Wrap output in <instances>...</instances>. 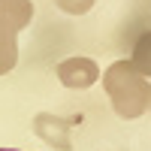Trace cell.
I'll list each match as a JSON object with an SVG mask.
<instances>
[{"label": "cell", "mask_w": 151, "mask_h": 151, "mask_svg": "<svg viewBox=\"0 0 151 151\" xmlns=\"http://www.w3.org/2000/svg\"><path fill=\"white\" fill-rule=\"evenodd\" d=\"M133 67L139 70L145 79L151 76V30H145L139 40H136V45H133Z\"/></svg>", "instance_id": "obj_5"}, {"label": "cell", "mask_w": 151, "mask_h": 151, "mask_svg": "<svg viewBox=\"0 0 151 151\" xmlns=\"http://www.w3.org/2000/svg\"><path fill=\"white\" fill-rule=\"evenodd\" d=\"M58 79L64 88H73V91H85V88H91L94 82H100V67L94 64L91 58H67L58 64Z\"/></svg>", "instance_id": "obj_3"}, {"label": "cell", "mask_w": 151, "mask_h": 151, "mask_svg": "<svg viewBox=\"0 0 151 151\" xmlns=\"http://www.w3.org/2000/svg\"><path fill=\"white\" fill-rule=\"evenodd\" d=\"M103 88L109 94V103L115 106L121 118H139L151 109V85L145 76L133 67V60H115L103 73Z\"/></svg>", "instance_id": "obj_1"}, {"label": "cell", "mask_w": 151, "mask_h": 151, "mask_svg": "<svg viewBox=\"0 0 151 151\" xmlns=\"http://www.w3.org/2000/svg\"><path fill=\"white\" fill-rule=\"evenodd\" d=\"M94 3L97 0H55V6L64 9L67 15H85V12L94 9Z\"/></svg>", "instance_id": "obj_6"}, {"label": "cell", "mask_w": 151, "mask_h": 151, "mask_svg": "<svg viewBox=\"0 0 151 151\" xmlns=\"http://www.w3.org/2000/svg\"><path fill=\"white\" fill-rule=\"evenodd\" d=\"M0 151H21V148H0Z\"/></svg>", "instance_id": "obj_7"}, {"label": "cell", "mask_w": 151, "mask_h": 151, "mask_svg": "<svg viewBox=\"0 0 151 151\" xmlns=\"http://www.w3.org/2000/svg\"><path fill=\"white\" fill-rule=\"evenodd\" d=\"M73 121L67 118H58V115H48V112H42V115L33 118V130L36 136H40L42 142H48L52 148H60V151H70L73 148V139H70V130Z\"/></svg>", "instance_id": "obj_4"}, {"label": "cell", "mask_w": 151, "mask_h": 151, "mask_svg": "<svg viewBox=\"0 0 151 151\" xmlns=\"http://www.w3.org/2000/svg\"><path fill=\"white\" fill-rule=\"evenodd\" d=\"M33 21L30 0H0V76L18 64V33Z\"/></svg>", "instance_id": "obj_2"}]
</instances>
